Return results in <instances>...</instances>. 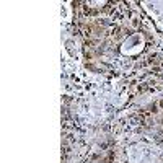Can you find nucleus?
<instances>
[{
    "label": "nucleus",
    "instance_id": "1",
    "mask_svg": "<svg viewBox=\"0 0 163 163\" xmlns=\"http://www.w3.org/2000/svg\"><path fill=\"white\" fill-rule=\"evenodd\" d=\"M132 26L134 28H139V26H140V20H139V18H132Z\"/></svg>",
    "mask_w": 163,
    "mask_h": 163
}]
</instances>
